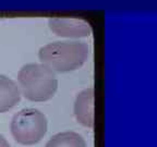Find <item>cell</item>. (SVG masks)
<instances>
[{
    "label": "cell",
    "mask_w": 157,
    "mask_h": 147,
    "mask_svg": "<svg viewBox=\"0 0 157 147\" xmlns=\"http://www.w3.org/2000/svg\"><path fill=\"white\" fill-rule=\"evenodd\" d=\"M88 55V45L78 40H58L49 43L40 47L38 50L40 63L58 73H66L80 69L86 62Z\"/></svg>",
    "instance_id": "cell-1"
},
{
    "label": "cell",
    "mask_w": 157,
    "mask_h": 147,
    "mask_svg": "<svg viewBox=\"0 0 157 147\" xmlns=\"http://www.w3.org/2000/svg\"><path fill=\"white\" fill-rule=\"evenodd\" d=\"M17 82L21 95L31 101L52 99L58 89L56 72L43 63H27L20 69Z\"/></svg>",
    "instance_id": "cell-2"
},
{
    "label": "cell",
    "mask_w": 157,
    "mask_h": 147,
    "mask_svg": "<svg viewBox=\"0 0 157 147\" xmlns=\"http://www.w3.org/2000/svg\"><path fill=\"white\" fill-rule=\"evenodd\" d=\"M10 130L13 138L23 145H34L47 132V118L35 108H24L13 115Z\"/></svg>",
    "instance_id": "cell-3"
},
{
    "label": "cell",
    "mask_w": 157,
    "mask_h": 147,
    "mask_svg": "<svg viewBox=\"0 0 157 147\" xmlns=\"http://www.w3.org/2000/svg\"><path fill=\"white\" fill-rule=\"evenodd\" d=\"M48 26L57 36L66 38H84L92 33L90 23L76 17H50Z\"/></svg>",
    "instance_id": "cell-4"
},
{
    "label": "cell",
    "mask_w": 157,
    "mask_h": 147,
    "mask_svg": "<svg viewBox=\"0 0 157 147\" xmlns=\"http://www.w3.org/2000/svg\"><path fill=\"white\" fill-rule=\"evenodd\" d=\"M74 115L78 122L87 127L94 124V88L88 87L76 95L74 101Z\"/></svg>",
    "instance_id": "cell-5"
},
{
    "label": "cell",
    "mask_w": 157,
    "mask_h": 147,
    "mask_svg": "<svg viewBox=\"0 0 157 147\" xmlns=\"http://www.w3.org/2000/svg\"><path fill=\"white\" fill-rule=\"evenodd\" d=\"M21 100V92L12 78L0 74V113L9 111Z\"/></svg>",
    "instance_id": "cell-6"
},
{
    "label": "cell",
    "mask_w": 157,
    "mask_h": 147,
    "mask_svg": "<svg viewBox=\"0 0 157 147\" xmlns=\"http://www.w3.org/2000/svg\"><path fill=\"white\" fill-rule=\"evenodd\" d=\"M45 147H86V142L78 133L66 131L52 136Z\"/></svg>",
    "instance_id": "cell-7"
},
{
    "label": "cell",
    "mask_w": 157,
    "mask_h": 147,
    "mask_svg": "<svg viewBox=\"0 0 157 147\" xmlns=\"http://www.w3.org/2000/svg\"><path fill=\"white\" fill-rule=\"evenodd\" d=\"M0 147H10V144L7 141V138L1 134H0Z\"/></svg>",
    "instance_id": "cell-8"
}]
</instances>
